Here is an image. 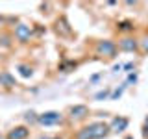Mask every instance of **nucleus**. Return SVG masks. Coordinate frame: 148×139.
Masks as SVG:
<instances>
[{"label": "nucleus", "instance_id": "nucleus-1", "mask_svg": "<svg viewBox=\"0 0 148 139\" xmlns=\"http://www.w3.org/2000/svg\"><path fill=\"white\" fill-rule=\"evenodd\" d=\"M109 124L106 122H92L89 126L82 128L76 133V139H104L109 136Z\"/></svg>", "mask_w": 148, "mask_h": 139}, {"label": "nucleus", "instance_id": "nucleus-2", "mask_svg": "<svg viewBox=\"0 0 148 139\" xmlns=\"http://www.w3.org/2000/svg\"><path fill=\"white\" fill-rule=\"evenodd\" d=\"M96 54L104 58H115L117 56V45L109 39H102L96 43Z\"/></svg>", "mask_w": 148, "mask_h": 139}, {"label": "nucleus", "instance_id": "nucleus-3", "mask_svg": "<svg viewBox=\"0 0 148 139\" xmlns=\"http://www.w3.org/2000/svg\"><path fill=\"white\" fill-rule=\"evenodd\" d=\"M63 120V115L59 111H45L37 117V122L43 124V126H56Z\"/></svg>", "mask_w": 148, "mask_h": 139}, {"label": "nucleus", "instance_id": "nucleus-4", "mask_svg": "<svg viewBox=\"0 0 148 139\" xmlns=\"http://www.w3.org/2000/svg\"><path fill=\"white\" fill-rule=\"evenodd\" d=\"M119 48L122 50V52H135V50L139 48V41L135 39V37H122V39L119 41Z\"/></svg>", "mask_w": 148, "mask_h": 139}, {"label": "nucleus", "instance_id": "nucleus-5", "mask_svg": "<svg viewBox=\"0 0 148 139\" xmlns=\"http://www.w3.org/2000/svg\"><path fill=\"white\" fill-rule=\"evenodd\" d=\"M34 35V30H32V26L28 24H17L15 28V37L21 43H26V41H30V37Z\"/></svg>", "mask_w": 148, "mask_h": 139}, {"label": "nucleus", "instance_id": "nucleus-6", "mask_svg": "<svg viewBox=\"0 0 148 139\" xmlns=\"http://www.w3.org/2000/svg\"><path fill=\"white\" fill-rule=\"evenodd\" d=\"M69 113H71V119L80 120V119H85L87 115H89V108H87L85 104H76L69 109Z\"/></svg>", "mask_w": 148, "mask_h": 139}, {"label": "nucleus", "instance_id": "nucleus-7", "mask_svg": "<svg viewBox=\"0 0 148 139\" xmlns=\"http://www.w3.org/2000/svg\"><path fill=\"white\" fill-rule=\"evenodd\" d=\"M128 124H130V120L126 117H115L111 120V124H109V130L119 133V132H124V130L128 128Z\"/></svg>", "mask_w": 148, "mask_h": 139}, {"label": "nucleus", "instance_id": "nucleus-8", "mask_svg": "<svg viewBox=\"0 0 148 139\" xmlns=\"http://www.w3.org/2000/svg\"><path fill=\"white\" fill-rule=\"evenodd\" d=\"M28 136H30V130L26 126H15L9 130L8 139H28Z\"/></svg>", "mask_w": 148, "mask_h": 139}, {"label": "nucleus", "instance_id": "nucleus-9", "mask_svg": "<svg viewBox=\"0 0 148 139\" xmlns=\"http://www.w3.org/2000/svg\"><path fill=\"white\" fill-rule=\"evenodd\" d=\"M56 32H58L59 35H63V37H69V35L72 34L71 26H69V22L65 21V19H59V21L56 22Z\"/></svg>", "mask_w": 148, "mask_h": 139}, {"label": "nucleus", "instance_id": "nucleus-10", "mask_svg": "<svg viewBox=\"0 0 148 139\" xmlns=\"http://www.w3.org/2000/svg\"><path fill=\"white\" fill-rule=\"evenodd\" d=\"M0 83H4L6 87H13V85H15V80H13V76H11V74H8V72H2Z\"/></svg>", "mask_w": 148, "mask_h": 139}, {"label": "nucleus", "instance_id": "nucleus-11", "mask_svg": "<svg viewBox=\"0 0 148 139\" xmlns=\"http://www.w3.org/2000/svg\"><path fill=\"white\" fill-rule=\"evenodd\" d=\"M18 72L22 78H32V74H34L32 67H28V65H18Z\"/></svg>", "mask_w": 148, "mask_h": 139}, {"label": "nucleus", "instance_id": "nucleus-12", "mask_svg": "<svg viewBox=\"0 0 148 139\" xmlns=\"http://www.w3.org/2000/svg\"><path fill=\"white\" fill-rule=\"evenodd\" d=\"M117 28L120 32H133V24L130 21H120L119 24H117Z\"/></svg>", "mask_w": 148, "mask_h": 139}, {"label": "nucleus", "instance_id": "nucleus-13", "mask_svg": "<svg viewBox=\"0 0 148 139\" xmlns=\"http://www.w3.org/2000/svg\"><path fill=\"white\" fill-rule=\"evenodd\" d=\"M37 117H39V115H37L35 111H26V113H24V120H26V122H30V124L37 122Z\"/></svg>", "mask_w": 148, "mask_h": 139}, {"label": "nucleus", "instance_id": "nucleus-14", "mask_svg": "<svg viewBox=\"0 0 148 139\" xmlns=\"http://www.w3.org/2000/svg\"><path fill=\"white\" fill-rule=\"evenodd\" d=\"M76 67V61H65L59 65V71H63V72H69V69H74Z\"/></svg>", "mask_w": 148, "mask_h": 139}, {"label": "nucleus", "instance_id": "nucleus-15", "mask_svg": "<svg viewBox=\"0 0 148 139\" xmlns=\"http://www.w3.org/2000/svg\"><path fill=\"white\" fill-rule=\"evenodd\" d=\"M108 95H109V91L106 89V91H100V93H96V95H95V98H96V100H100V98H106Z\"/></svg>", "mask_w": 148, "mask_h": 139}, {"label": "nucleus", "instance_id": "nucleus-16", "mask_svg": "<svg viewBox=\"0 0 148 139\" xmlns=\"http://www.w3.org/2000/svg\"><path fill=\"white\" fill-rule=\"evenodd\" d=\"M124 87H126V83H124V85H122V87H120V89H117V91H115V93H113V95H111V98H117V96H120V95H122V91H124Z\"/></svg>", "mask_w": 148, "mask_h": 139}, {"label": "nucleus", "instance_id": "nucleus-17", "mask_svg": "<svg viewBox=\"0 0 148 139\" xmlns=\"http://www.w3.org/2000/svg\"><path fill=\"white\" fill-rule=\"evenodd\" d=\"M141 46H143V50H145V52L148 54V35H146V37H145V39H143V41H141Z\"/></svg>", "mask_w": 148, "mask_h": 139}, {"label": "nucleus", "instance_id": "nucleus-18", "mask_svg": "<svg viewBox=\"0 0 148 139\" xmlns=\"http://www.w3.org/2000/svg\"><path fill=\"white\" fill-rule=\"evenodd\" d=\"M8 39H9L8 35H2V37H0V41H2V45H4V46H9V41H8Z\"/></svg>", "mask_w": 148, "mask_h": 139}, {"label": "nucleus", "instance_id": "nucleus-19", "mask_svg": "<svg viewBox=\"0 0 148 139\" xmlns=\"http://www.w3.org/2000/svg\"><path fill=\"white\" fill-rule=\"evenodd\" d=\"M124 69H126V72H130L133 69V63H126V65H124Z\"/></svg>", "mask_w": 148, "mask_h": 139}, {"label": "nucleus", "instance_id": "nucleus-20", "mask_svg": "<svg viewBox=\"0 0 148 139\" xmlns=\"http://www.w3.org/2000/svg\"><path fill=\"white\" fill-rule=\"evenodd\" d=\"M137 80V76H135V74H130V78H128V82H135Z\"/></svg>", "mask_w": 148, "mask_h": 139}, {"label": "nucleus", "instance_id": "nucleus-21", "mask_svg": "<svg viewBox=\"0 0 148 139\" xmlns=\"http://www.w3.org/2000/svg\"><path fill=\"white\" fill-rule=\"evenodd\" d=\"M120 69H122V65H115V67H113V71H115V72H119Z\"/></svg>", "mask_w": 148, "mask_h": 139}, {"label": "nucleus", "instance_id": "nucleus-22", "mask_svg": "<svg viewBox=\"0 0 148 139\" xmlns=\"http://www.w3.org/2000/svg\"><path fill=\"white\" fill-rule=\"evenodd\" d=\"M145 130H148V117H146V120H145Z\"/></svg>", "mask_w": 148, "mask_h": 139}, {"label": "nucleus", "instance_id": "nucleus-23", "mask_svg": "<svg viewBox=\"0 0 148 139\" xmlns=\"http://www.w3.org/2000/svg\"><path fill=\"white\" fill-rule=\"evenodd\" d=\"M39 139H50V137H39Z\"/></svg>", "mask_w": 148, "mask_h": 139}, {"label": "nucleus", "instance_id": "nucleus-24", "mask_svg": "<svg viewBox=\"0 0 148 139\" xmlns=\"http://www.w3.org/2000/svg\"><path fill=\"white\" fill-rule=\"evenodd\" d=\"M54 139H61V137H54Z\"/></svg>", "mask_w": 148, "mask_h": 139}, {"label": "nucleus", "instance_id": "nucleus-25", "mask_svg": "<svg viewBox=\"0 0 148 139\" xmlns=\"http://www.w3.org/2000/svg\"><path fill=\"white\" fill-rule=\"evenodd\" d=\"M0 22H2V17H0Z\"/></svg>", "mask_w": 148, "mask_h": 139}, {"label": "nucleus", "instance_id": "nucleus-26", "mask_svg": "<svg viewBox=\"0 0 148 139\" xmlns=\"http://www.w3.org/2000/svg\"><path fill=\"white\" fill-rule=\"evenodd\" d=\"M0 78H2V72H0Z\"/></svg>", "mask_w": 148, "mask_h": 139}]
</instances>
